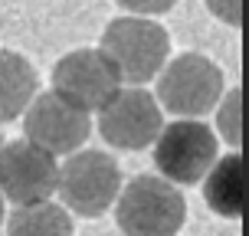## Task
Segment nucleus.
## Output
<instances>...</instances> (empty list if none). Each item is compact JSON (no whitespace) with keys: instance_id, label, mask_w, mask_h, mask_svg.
I'll return each mask as SVG.
<instances>
[{"instance_id":"f257e3e1","label":"nucleus","mask_w":249,"mask_h":236,"mask_svg":"<svg viewBox=\"0 0 249 236\" xmlns=\"http://www.w3.org/2000/svg\"><path fill=\"white\" fill-rule=\"evenodd\" d=\"M115 200L124 236H177L187 220V200L167 177L138 174Z\"/></svg>"},{"instance_id":"f03ea898","label":"nucleus","mask_w":249,"mask_h":236,"mask_svg":"<svg viewBox=\"0 0 249 236\" xmlns=\"http://www.w3.org/2000/svg\"><path fill=\"white\" fill-rule=\"evenodd\" d=\"M102 53L112 59L124 82L141 86L164 69L171 39L164 33V26L151 23L148 17H122L108 23L102 36Z\"/></svg>"},{"instance_id":"7ed1b4c3","label":"nucleus","mask_w":249,"mask_h":236,"mask_svg":"<svg viewBox=\"0 0 249 236\" xmlns=\"http://www.w3.org/2000/svg\"><path fill=\"white\" fill-rule=\"evenodd\" d=\"M223 95V73L220 66L200 53H180L177 59L164 62L158 73V102L171 115L200 118Z\"/></svg>"},{"instance_id":"20e7f679","label":"nucleus","mask_w":249,"mask_h":236,"mask_svg":"<svg viewBox=\"0 0 249 236\" xmlns=\"http://www.w3.org/2000/svg\"><path fill=\"white\" fill-rule=\"evenodd\" d=\"M62 203L79 217H102L122 190V171L105 151H79L69 154L56 181Z\"/></svg>"},{"instance_id":"39448f33","label":"nucleus","mask_w":249,"mask_h":236,"mask_svg":"<svg viewBox=\"0 0 249 236\" xmlns=\"http://www.w3.org/2000/svg\"><path fill=\"white\" fill-rule=\"evenodd\" d=\"M216 135L200 118H180L154 138V164L171 184H200L216 161Z\"/></svg>"},{"instance_id":"423d86ee","label":"nucleus","mask_w":249,"mask_h":236,"mask_svg":"<svg viewBox=\"0 0 249 236\" xmlns=\"http://www.w3.org/2000/svg\"><path fill=\"white\" fill-rule=\"evenodd\" d=\"M164 128V115L158 99L144 89H118L99 109V135L122 151H141L154 145Z\"/></svg>"},{"instance_id":"0eeeda50","label":"nucleus","mask_w":249,"mask_h":236,"mask_svg":"<svg viewBox=\"0 0 249 236\" xmlns=\"http://www.w3.org/2000/svg\"><path fill=\"white\" fill-rule=\"evenodd\" d=\"M56 181H59L56 154L43 151L30 138L0 148V194L17 207L50 200L56 194Z\"/></svg>"},{"instance_id":"6e6552de","label":"nucleus","mask_w":249,"mask_h":236,"mask_svg":"<svg viewBox=\"0 0 249 236\" xmlns=\"http://www.w3.org/2000/svg\"><path fill=\"white\" fill-rule=\"evenodd\" d=\"M23 131L33 145H39L50 154H72L75 148L86 145L92 118L86 109L62 99L59 92H43V95H33V102L26 105Z\"/></svg>"},{"instance_id":"1a4fd4ad","label":"nucleus","mask_w":249,"mask_h":236,"mask_svg":"<svg viewBox=\"0 0 249 236\" xmlns=\"http://www.w3.org/2000/svg\"><path fill=\"white\" fill-rule=\"evenodd\" d=\"M122 89V75L102 50H75L53 69V92L86 112H99Z\"/></svg>"},{"instance_id":"9d476101","label":"nucleus","mask_w":249,"mask_h":236,"mask_svg":"<svg viewBox=\"0 0 249 236\" xmlns=\"http://www.w3.org/2000/svg\"><path fill=\"white\" fill-rule=\"evenodd\" d=\"M36 95L33 66L13 50H0V122H13Z\"/></svg>"},{"instance_id":"9b49d317","label":"nucleus","mask_w":249,"mask_h":236,"mask_svg":"<svg viewBox=\"0 0 249 236\" xmlns=\"http://www.w3.org/2000/svg\"><path fill=\"white\" fill-rule=\"evenodd\" d=\"M203 197L220 217L236 220L243 213V158L226 154L210 164V171L203 174Z\"/></svg>"},{"instance_id":"f8f14e48","label":"nucleus","mask_w":249,"mask_h":236,"mask_svg":"<svg viewBox=\"0 0 249 236\" xmlns=\"http://www.w3.org/2000/svg\"><path fill=\"white\" fill-rule=\"evenodd\" d=\"M7 236H72V217L53 200L23 203L7 220Z\"/></svg>"},{"instance_id":"ddd939ff","label":"nucleus","mask_w":249,"mask_h":236,"mask_svg":"<svg viewBox=\"0 0 249 236\" xmlns=\"http://www.w3.org/2000/svg\"><path fill=\"white\" fill-rule=\"evenodd\" d=\"M220 131H223V138L233 145V148L243 141V125H239V89H233V92L226 95L223 109H220Z\"/></svg>"},{"instance_id":"4468645a","label":"nucleus","mask_w":249,"mask_h":236,"mask_svg":"<svg viewBox=\"0 0 249 236\" xmlns=\"http://www.w3.org/2000/svg\"><path fill=\"white\" fill-rule=\"evenodd\" d=\"M207 7H210L213 17H220L230 26L243 23V0H207Z\"/></svg>"},{"instance_id":"2eb2a0df","label":"nucleus","mask_w":249,"mask_h":236,"mask_svg":"<svg viewBox=\"0 0 249 236\" xmlns=\"http://www.w3.org/2000/svg\"><path fill=\"white\" fill-rule=\"evenodd\" d=\"M118 3L138 17H154V13H167L177 0H118Z\"/></svg>"},{"instance_id":"dca6fc26","label":"nucleus","mask_w":249,"mask_h":236,"mask_svg":"<svg viewBox=\"0 0 249 236\" xmlns=\"http://www.w3.org/2000/svg\"><path fill=\"white\" fill-rule=\"evenodd\" d=\"M0 223H3V194H0Z\"/></svg>"},{"instance_id":"f3484780","label":"nucleus","mask_w":249,"mask_h":236,"mask_svg":"<svg viewBox=\"0 0 249 236\" xmlns=\"http://www.w3.org/2000/svg\"><path fill=\"white\" fill-rule=\"evenodd\" d=\"M0 148H3V138H0Z\"/></svg>"}]
</instances>
